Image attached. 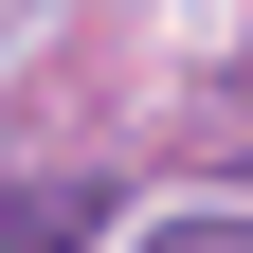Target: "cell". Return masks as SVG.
I'll return each mask as SVG.
<instances>
[{
  "instance_id": "cell-2",
  "label": "cell",
  "mask_w": 253,
  "mask_h": 253,
  "mask_svg": "<svg viewBox=\"0 0 253 253\" xmlns=\"http://www.w3.org/2000/svg\"><path fill=\"white\" fill-rule=\"evenodd\" d=\"M126 253H253V217H163V235H126Z\"/></svg>"
},
{
  "instance_id": "cell-1",
  "label": "cell",
  "mask_w": 253,
  "mask_h": 253,
  "mask_svg": "<svg viewBox=\"0 0 253 253\" xmlns=\"http://www.w3.org/2000/svg\"><path fill=\"white\" fill-rule=\"evenodd\" d=\"M109 235V181H0V253H73Z\"/></svg>"
}]
</instances>
